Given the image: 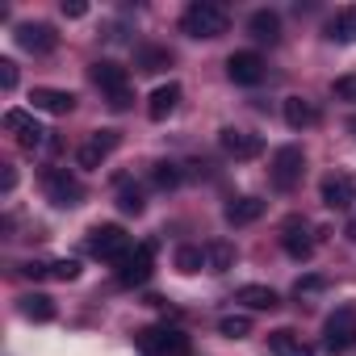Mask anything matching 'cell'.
Here are the masks:
<instances>
[{
	"mask_svg": "<svg viewBox=\"0 0 356 356\" xmlns=\"http://www.w3.org/2000/svg\"><path fill=\"white\" fill-rule=\"evenodd\" d=\"M227 26H231V13L218 0H193L181 17V30L189 38H218V34H227Z\"/></svg>",
	"mask_w": 356,
	"mask_h": 356,
	"instance_id": "6da1fadb",
	"label": "cell"
},
{
	"mask_svg": "<svg viewBox=\"0 0 356 356\" xmlns=\"http://www.w3.org/2000/svg\"><path fill=\"white\" fill-rule=\"evenodd\" d=\"M134 348L143 356H185L189 352V335L181 327H168V323H155V327H143L134 335Z\"/></svg>",
	"mask_w": 356,
	"mask_h": 356,
	"instance_id": "7a4b0ae2",
	"label": "cell"
},
{
	"mask_svg": "<svg viewBox=\"0 0 356 356\" xmlns=\"http://www.w3.org/2000/svg\"><path fill=\"white\" fill-rule=\"evenodd\" d=\"M92 84L105 92V101H109V109H130V101H134V92H130V72L122 67V63H113V59H101V63H92Z\"/></svg>",
	"mask_w": 356,
	"mask_h": 356,
	"instance_id": "3957f363",
	"label": "cell"
},
{
	"mask_svg": "<svg viewBox=\"0 0 356 356\" xmlns=\"http://www.w3.org/2000/svg\"><path fill=\"white\" fill-rule=\"evenodd\" d=\"M151 268H155V239L134 243V248L113 264V281L126 285V289H134V285H147V281H151Z\"/></svg>",
	"mask_w": 356,
	"mask_h": 356,
	"instance_id": "277c9868",
	"label": "cell"
},
{
	"mask_svg": "<svg viewBox=\"0 0 356 356\" xmlns=\"http://www.w3.org/2000/svg\"><path fill=\"white\" fill-rule=\"evenodd\" d=\"M352 348H356V310L352 306H339L323 323V352L327 356H348Z\"/></svg>",
	"mask_w": 356,
	"mask_h": 356,
	"instance_id": "5b68a950",
	"label": "cell"
},
{
	"mask_svg": "<svg viewBox=\"0 0 356 356\" xmlns=\"http://www.w3.org/2000/svg\"><path fill=\"white\" fill-rule=\"evenodd\" d=\"M42 193H47V202L59 206V210H76V206L84 202V185L76 181L67 168H47V172H42Z\"/></svg>",
	"mask_w": 356,
	"mask_h": 356,
	"instance_id": "8992f818",
	"label": "cell"
},
{
	"mask_svg": "<svg viewBox=\"0 0 356 356\" xmlns=\"http://www.w3.org/2000/svg\"><path fill=\"white\" fill-rule=\"evenodd\" d=\"M84 248H88V256H97V260H109V264H118L126 252H130V235L118 227V222H101V227H92L88 231V239H84Z\"/></svg>",
	"mask_w": 356,
	"mask_h": 356,
	"instance_id": "52a82bcc",
	"label": "cell"
},
{
	"mask_svg": "<svg viewBox=\"0 0 356 356\" xmlns=\"http://www.w3.org/2000/svg\"><path fill=\"white\" fill-rule=\"evenodd\" d=\"M302 172H306L302 147H277V155H273V185L281 193H289V189L302 185Z\"/></svg>",
	"mask_w": 356,
	"mask_h": 356,
	"instance_id": "ba28073f",
	"label": "cell"
},
{
	"mask_svg": "<svg viewBox=\"0 0 356 356\" xmlns=\"http://www.w3.org/2000/svg\"><path fill=\"white\" fill-rule=\"evenodd\" d=\"M318 197H323V206H331V210H348V206L356 202V176L343 172V168H335L331 176H323Z\"/></svg>",
	"mask_w": 356,
	"mask_h": 356,
	"instance_id": "9c48e42d",
	"label": "cell"
},
{
	"mask_svg": "<svg viewBox=\"0 0 356 356\" xmlns=\"http://www.w3.org/2000/svg\"><path fill=\"white\" fill-rule=\"evenodd\" d=\"M227 76H231V84H239V88H256V84L268 76V67H264V59H260L256 51H235V55L227 59Z\"/></svg>",
	"mask_w": 356,
	"mask_h": 356,
	"instance_id": "30bf717a",
	"label": "cell"
},
{
	"mask_svg": "<svg viewBox=\"0 0 356 356\" xmlns=\"http://www.w3.org/2000/svg\"><path fill=\"white\" fill-rule=\"evenodd\" d=\"M5 130H9L26 151H34V147H42V143H47L42 122H38L34 113H26V109H9V113H5Z\"/></svg>",
	"mask_w": 356,
	"mask_h": 356,
	"instance_id": "8fae6325",
	"label": "cell"
},
{
	"mask_svg": "<svg viewBox=\"0 0 356 356\" xmlns=\"http://www.w3.org/2000/svg\"><path fill=\"white\" fill-rule=\"evenodd\" d=\"M218 143H222V151L231 159H256L264 151V138L252 134V130H239V126H222L218 130Z\"/></svg>",
	"mask_w": 356,
	"mask_h": 356,
	"instance_id": "7c38bea8",
	"label": "cell"
},
{
	"mask_svg": "<svg viewBox=\"0 0 356 356\" xmlns=\"http://www.w3.org/2000/svg\"><path fill=\"white\" fill-rule=\"evenodd\" d=\"M118 143H122L118 130H92V138L76 151V163H80V168H101V163L118 151Z\"/></svg>",
	"mask_w": 356,
	"mask_h": 356,
	"instance_id": "4fadbf2b",
	"label": "cell"
},
{
	"mask_svg": "<svg viewBox=\"0 0 356 356\" xmlns=\"http://www.w3.org/2000/svg\"><path fill=\"white\" fill-rule=\"evenodd\" d=\"M17 42H22V51H30V55H51V51L59 47V34H55V26H47V22H26V26H17Z\"/></svg>",
	"mask_w": 356,
	"mask_h": 356,
	"instance_id": "5bb4252c",
	"label": "cell"
},
{
	"mask_svg": "<svg viewBox=\"0 0 356 356\" xmlns=\"http://www.w3.org/2000/svg\"><path fill=\"white\" fill-rule=\"evenodd\" d=\"M281 248H285L293 260H310V256H314V235H310L306 218H289V222L281 227Z\"/></svg>",
	"mask_w": 356,
	"mask_h": 356,
	"instance_id": "9a60e30c",
	"label": "cell"
},
{
	"mask_svg": "<svg viewBox=\"0 0 356 356\" xmlns=\"http://www.w3.org/2000/svg\"><path fill=\"white\" fill-rule=\"evenodd\" d=\"M30 105H34L38 113L63 118V113L76 109V92H67V88H34V92H30Z\"/></svg>",
	"mask_w": 356,
	"mask_h": 356,
	"instance_id": "2e32d148",
	"label": "cell"
},
{
	"mask_svg": "<svg viewBox=\"0 0 356 356\" xmlns=\"http://www.w3.org/2000/svg\"><path fill=\"white\" fill-rule=\"evenodd\" d=\"M222 218L231 222V227H252V222H260L264 218V202L260 197H231L227 202V210H222Z\"/></svg>",
	"mask_w": 356,
	"mask_h": 356,
	"instance_id": "e0dca14e",
	"label": "cell"
},
{
	"mask_svg": "<svg viewBox=\"0 0 356 356\" xmlns=\"http://www.w3.org/2000/svg\"><path fill=\"white\" fill-rule=\"evenodd\" d=\"M268 352H273V356H314V348H310L293 327H277V331H268Z\"/></svg>",
	"mask_w": 356,
	"mask_h": 356,
	"instance_id": "ac0fdd59",
	"label": "cell"
},
{
	"mask_svg": "<svg viewBox=\"0 0 356 356\" xmlns=\"http://www.w3.org/2000/svg\"><path fill=\"white\" fill-rule=\"evenodd\" d=\"M176 105H181V84L168 80V84H159V88L147 97V118H151V122H163Z\"/></svg>",
	"mask_w": 356,
	"mask_h": 356,
	"instance_id": "d6986e66",
	"label": "cell"
},
{
	"mask_svg": "<svg viewBox=\"0 0 356 356\" xmlns=\"http://www.w3.org/2000/svg\"><path fill=\"white\" fill-rule=\"evenodd\" d=\"M248 34H252L256 42L277 47V42H281V17H277L273 9H256V13L248 17Z\"/></svg>",
	"mask_w": 356,
	"mask_h": 356,
	"instance_id": "ffe728a7",
	"label": "cell"
},
{
	"mask_svg": "<svg viewBox=\"0 0 356 356\" xmlns=\"http://www.w3.org/2000/svg\"><path fill=\"white\" fill-rule=\"evenodd\" d=\"M281 113H285L289 130H310V126L318 122V109H314V101H306V97H285Z\"/></svg>",
	"mask_w": 356,
	"mask_h": 356,
	"instance_id": "44dd1931",
	"label": "cell"
},
{
	"mask_svg": "<svg viewBox=\"0 0 356 356\" xmlns=\"http://www.w3.org/2000/svg\"><path fill=\"white\" fill-rule=\"evenodd\" d=\"M17 310H22L30 323H51V318H55V298H51V293L30 289V293H22V298H17Z\"/></svg>",
	"mask_w": 356,
	"mask_h": 356,
	"instance_id": "7402d4cb",
	"label": "cell"
},
{
	"mask_svg": "<svg viewBox=\"0 0 356 356\" xmlns=\"http://www.w3.org/2000/svg\"><path fill=\"white\" fill-rule=\"evenodd\" d=\"M235 302H243L248 310H273V306H281V298H277L273 285H239Z\"/></svg>",
	"mask_w": 356,
	"mask_h": 356,
	"instance_id": "603a6c76",
	"label": "cell"
},
{
	"mask_svg": "<svg viewBox=\"0 0 356 356\" xmlns=\"http://www.w3.org/2000/svg\"><path fill=\"white\" fill-rule=\"evenodd\" d=\"M323 34H327L331 42H356V5H348V9H339L335 17H327Z\"/></svg>",
	"mask_w": 356,
	"mask_h": 356,
	"instance_id": "cb8c5ba5",
	"label": "cell"
},
{
	"mask_svg": "<svg viewBox=\"0 0 356 356\" xmlns=\"http://www.w3.org/2000/svg\"><path fill=\"white\" fill-rule=\"evenodd\" d=\"M235 260H239L235 243H227V239L206 243V268H210V273H227V268H235Z\"/></svg>",
	"mask_w": 356,
	"mask_h": 356,
	"instance_id": "d4e9b609",
	"label": "cell"
},
{
	"mask_svg": "<svg viewBox=\"0 0 356 356\" xmlns=\"http://www.w3.org/2000/svg\"><path fill=\"white\" fill-rule=\"evenodd\" d=\"M176 268H181L185 277L202 273V268H206V248H197V243H181V248H176Z\"/></svg>",
	"mask_w": 356,
	"mask_h": 356,
	"instance_id": "484cf974",
	"label": "cell"
},
{
	"mask_svg": "<svg viewBox=\"0 0 356 356\" xmlns=\"http://www.w3.org/2000/svg\"><path fill=\"white\" fill-rule=\"evenodd\" d=\"M151 185L155 189H176V185H181V168H176V163H168V159H159V163H151Z\"/></svg>",
	"mask_w": 356,
	"mask_h": 356,
	"instance_id": "4316f807",
	"label": "cell"
},
{
	"mask_svg": "<svg viewBox=\"0 0 356 356\" xmlns=\"http://www.w3.org/2000/svg\"><path fill=\"white\" fill-rule=\"evenodd\" d=\"M134 63H138V72H163V67L172 63V55H168L163 47H143V51L134 55Z\"/></svg>",
	"mask_w": 356,
	"mask_h": 356,
	"instance_id": "83f0119b",
	"label": "cell"
},
{
	"mask_svg": "<svg viewBox=\"0 0 356 356\" xmlns=\"http://www.w3.org/2000/svg\"><path fill=\"white\" fill-rule=\"evenodd\" d=\"M118 210L138 218V214L147 210V202H143V189H134V185H122V193H118Z\"/></svg>",
	"mask_w": 356,
	"mask_h": 356,
	"instance_id": "f1b7e54d",
	"label": "cell"
},
{
	"mask_svg": "<svg viewBox=\"0 0 356 356\" xmlns=\"http://www.w3.org/2000/svg\"><path fill=\"white\" fill-rule=\"evenodd\" d=\"M218 331H222L227 339H248V335H252V318H248V314H227V318L218 323Z\"/></svg>",
	"mask_w": 356,
	"mask_h": 356,
	"instance_id": "f546056e",
	"label": "cell"
},
{
	"mask_svg": "<svg viewBox=\"0 0 356 356\" xmlns=\"http://www.w3.org/2000/svg\"><path fill=\"white\" fill-rule=\"evenodd\" d=\"M331 97H335V101H348V105H356V72H348V76H335V80H331Z\"/></svg>",
	"mask_w": 356,
	"mask_h": 356,
	"instance_id": "4dcf8cb0",
	"label": "cell"
},
{
	"mask_svg": "<svg viewBox=\"0 0 356 356\" xmlns=\"http://www.w3.org/2000/svg\"><path fill=\"white\" fill-rule=\"evenodd\" d=\"M51 277L55 281H76L80 277V260H67V256L63 260H51Z\"/></svg>",
	"mask_w": 356,
	"mask_h": 356,
	"instance_id": "1f68e13d",
	"label": "cell"
},
{
	"mask_svg": "<svg viewBox=\"0 0 356 356\" xmlns=\"http://www.w3.org/2000/svg\"><path fill=\"white\" fill-rule=\"evenodd\" d=\"M0 88H5V92L17 88V63L13 59H0Z\"/></svg>",
	"mask_w": 356,
	"mask_h": 356,
	"instance_id": "d6a6232c",
	"label": "cell"
},
{
	"mask_svg": "<svg viewBox=\"0 0 356 356\" xmlns=\"http://www.w3.org/2000/svg\"><path fill=\"white\" fill-rule=\"evenodd\" d=\"M323 285H327V281H323V277H302V281H298V285H293V298H310V293H318V289H323Z\"/></svg>",
	"mask_w": 356,
	"mask_h": 356,
	"instance_id": "836d02e7",
	"label": "cell"
},
{
	"mask_svg": "<svg viewBox=\"0 0 356 356\" xmlns=\"http://www.w3.org/2000/svg\"><path fill=\"white\" fill-rule=\"evenodd\" d=\"M22 277L42 281V277H51V264H42V260H26V264H22Z\"/></svg>",
	"mask_w": 356,
	"mask_h": 356,
	"instance_id": "e575fe53",
	"label": "cell"
},
{
	"mask_svg": "<svg viewBox=\"0 0 356 356\" xmlns=\"http://www.w3.org/2000/svg\"><path fill=\"white\" fill-rule=\"evenodd\" d=\"M84 13H88V5H84V0H72V5L63 0V17H72V22H76V17H84Z\"/></svg>",
	"mask_w": 356,
	"mask_h": 356,
	"instance_id": "d590c367",
	"label": "cell"
},
{
	"mask_svg": "<svg viewBox=\"0 0 356 356\" xmlns=\"http://www.w3.org/2000/svg\"><path fill=\"white\" fill-rule=\"evenodd\" d=\"M0 189H5V193L17 189V168H5V172H0Z\"/></svg>",
	"mask_w": 356,
	"mask_h": 356,
	"instance_id": "8d00e7d4",
	"label": "cell"
},
{
	"mask_svg": "<svg viewBox=\"0 0 356 356\" xmlns=\"http://www.w3.org/2000/svg\"><path fill=\"white\" fill-rule=\"evenodd\" d=\"M343 239H348V243H356V214L348 218V227H343Z\"/></svg>",
	"mask_w": 356,
	"mask_h": 356,
	"instance_id": "74e56055",
	"label": "cell"
}]
</instances>
